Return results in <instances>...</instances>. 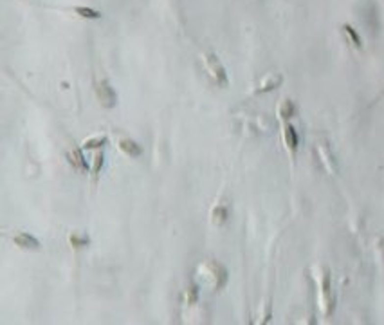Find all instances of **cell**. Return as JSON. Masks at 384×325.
Wrapping results in <instances>:
<instances>
[{"mask_svg": "<svg viewBox=\"0 0 384 325\" xmlns=\"http://www.w3.org/2000/svg\"><path fill=\"white\" fill-rule=\"evenodd\" d=\"M199 276L202 278L204 284L211 287V289H222L228 282V271L222 264L215 262V260H207V262L199 266Z\"/></svg>", "mask_w": 384, "mask_h": 325, "instance_id": "obj_1", "label": "cell"}, {"mask_svg": "<svg viewBox=\"0 0 384 325\" xmlns=\"http://www.w3.org/2000/svg\"><path fill=\"white\" fill-rule=\"evenodd\" d=\"M204 63H206V69H207V73L211 74V78L215 80L218 85L226 87V85H228V74H226V69H224V65L220 63V60H218L215 54L207 53V54H204Z\"/></svg>", "mask_w": 384, "mask_h": 325, "instance_id": "obj_2", "label": "cell"}, {"mask_svg": "<svg viewBox=\"0 0 384 325\" xmlns=\"http://www.w3.org/2000/svg\"><path fill=\"white\" fill-rule=\"evenodd\" d=\"M96 92H98V98H100L101 101V105L106 107V108H112V107L116 105V101H117V96L116 92H114V89H112L110 85H108V81H100V83L96 85Z\"/></svg>", "mask_w": 384, "mask_h": 325, "instance_id": "obj_3", "label": "cell"}, {"mask_svg": "<svg viewBox=\"0 0 384 325\" xmlns=\"http://www.w3.org/2000/svg\"><path fill=\"white\" fill-rule=\"evenodd\" d=\"M67 159L69 162L73 164V168H76L78 172H87V161H85L83 157V148H74L73 152H69L67 154Z\"/></svg>", "mask_w": 384, "mask_h": 325, "instance_id": "obj_4", "label": "cell"}, {"mask_svg": "<svg viewBox=\"0 0 384 325\" xmlns=\"http://www.w3.org/2000/svg\"><path fill=\"white\" fill-rule=\"evenodd\" d=\"M13 242L18 247H22V249H38L40 247V242L33 235H29V233H17L13 237Z\"/></svg>", "mask_w": 384, "mask_h": 325, "instance_id": "obj_5", "label": "cell"}, {"mask_svg": "<svg viewBox=\"0 0 384 325\" xmlns=\"http://www.w3.org/2000/svg\"><path fill=\"white\" fill-rule=\"evenodd\" d=\"M117 145H119V150L125 152V154L130 157H139L141 154H143V148H141L134 139H119Z\"/></svg>", "mask_w": 384, "mask_h": 325, "instance_id": "obj_6", "label": "cell"}, {"mask_svg": "<svg viewBox=\"0 0 384 325\" xmlns=\"http://www.w3.org/2000/svg\"><path fill=\"white\" fill-rule=\"evenodd\" d=\"M283 139H285V145L289 148V152L294 156V152L298 150V134H296L294 127H290V125H285L283 129Z\"/></svg>", "mask_w": 384, "mask_h": 325, "instance_id": "obj_7", "label": "cell"}, {"mask_svg": "<svg viewBox=\"0 0 384 325\" xmlns=\"http://www.w3.org/2000/svg\"><path fill=\"white\" fill-rule=\"evenodd\" d=\"M228 215H229L228 206H226V204H217L211 212V222L215 226H222L224 222L228 220Z\"/></svg>", "mask_w": 384, "mask_h": 325, "instance_id": "obj_8", "label": "cell"}, {"mask_svg": "<svg viewBox=\"0 0 384 325\" xmlns=\"http://www.w3.org/2000/svg\"><path fill=\"white\" fill-rule=\"evenodd\" d=\"M282 80H283V78H282L280 74H269L267 78H265L262 83H260V87L256 89V92H260V94H262V92H269V90L276 89V87L282 83Z\"/></svg>", "mask_w": 384, "mask_h": 325, "instance_id": "obj_9", "label": "cell"}, {"mask_svg": "<svg viewBox=\"0 0 384 325\" xmlns=\"http://www.w3.org/2000/svg\"><path fill=\"white\" fill-rule=\"evenodd\" d=\"M105 143H106V135L98 134V135L89 137V139H85L83 145H81V148H83V150H94V148H101Z\"/></svg>", "mask_w": 384, "mask_h": 325, "instance_id": "obj_10", "label": "cell"}, {"mask_svg": "<svg viewBox=\"0 0 384 325\" xmlns=\"http://www.w3.org/2000/svg\"><path fill=\"white\" fill-rule=\"evenodd\" d=\"M74 13L79 15L81 18H89V20H98V18H101V13L96 11V9H92V7L78 6V7H74Z\"/></svg>", "mask_w": 384, "mask_h": 325, "instance_id": "obj_11", "label": "cell"}, {"mask_svg": "<svg viewBox=\"0 0 384 325\" xmlns=\"http://www.w3.org/2000/svg\"><path fill=\"white\" fill-rule=\"evenodd\" d=\"M69 242L74 247H85L89 244V237L85 235V233H73V235L69 237Z\"/></svg>", "mask_w": 384, "mask_h": 325, "instance_id": "obj_12", "label": "cell"}, {"mask_svg": "<svg viewBox=\"0 0 384 325\" xmlns=\"http://www.w3.org/2000/svg\"><path fill=\"white\" fill-rule=\"evenodd\" d=\"M278 112L282 118H290V116L294 114V105H292V101H283V103L280 105Z\"/></svg>", "mask_w": 384, "mask_h": 325, "instance_id": "obj_13", "label": "cell"}, {"mask_svg": "<svg viewBox=\"0 0 384 325\" xmlns=\"http://www.w3.org/2000/svg\"><path fill=\"white\" fill-rule=\"evenodd\" d=\"M197 302H199V289H197V286H191L186 291V303L188 305H195Z\"/></svg>", "mask_w": 384, "mask_h": 325, "instance_id": "obj_14", "label": "cell"}, {"mask_svg": "<svg viewBox=\"0 0 384 325\" xmlns=\"http://www.w3.org/2000/svg\"><path fill=\"white\" fill-rule=\"evenodd\" d=\"M343 29H345V33L348 34V36H350L352 44L356 45V47H361V38H359V34H357L356 31H354V29L350 27V26H345Z\"/></svg>", "mask_w": 384, "mask_h": 325, "instance_id": "obj_15", "label": "cell"}, {"mask_svg": "<svg viewBox=\"0 0 384 325\" xmlns=\"http://www.w3.org/2000/svg\"><path fill=\"white\" fill-rule=\"evenodd\" d=\"M101 166H103V154H96L94 156V166H92V175H94V179L100 175Z\"/></svg>", "mask_w": 384, "mask_h": 325, "instance_id": "obj_16", "label": "cell"}]
</instances>
